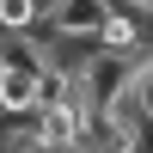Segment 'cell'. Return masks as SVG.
<instances>
[{"label": "cell", "mask_w": 153, "mask_h": 153, "mask_svg": "<svg viewBox=\"0 0 153 153\" xmlns=\"http://www.w3.org/2000/svg\"><path fill=\"white\" fill-rule=\"evenodd\" d=\"M104 12H110V0H49L37 31H55V37H98Z\"/></svg>", "instance_id": "obj_1"}, {"label": "cell", "mask_w": 153, "mask_h": 153, "mask_svg": "<svg viewBox=\"0 0 153 153\" xmlns=\"http://www.w3.org/2000/svg\"><path fill=\"white\" fill-rule=\"evenodd\" d=\"M43 25V0H0V37H25Z\"/></svg>", "instance_id": "obj_2"}, {"label": "cell", "mask_w": 153, "mask_h": 153, "mask_svg": "<svg viewBox=\"0 0 153 153\" xmlns=\"http://www.w3.org/2000/svg\"><path fill=\"white\" fill-rule=\"evenodd\" d=\"M117 6H135V12H147V6H153V0H117Z\"/></svg>", "instance_id": "obj_3"}, {"label": "cell", "mask_w": 153, "mask_h": 153, "mask_svg": "<svg viewBox=\"0 0 153 153\" xmlns=\"http://www.w3.org/2000/svg\"><path fill=\"white\" fill-rule=\"evenodd\" d=\"M37 153H86V147H37Z\"/></svg>", "instance_id": "obj_4"}, {"label": "cell", "mask_w": 153, "mask_h": 153, "mask_svg": "<svg viewBox=\"0 0 153 153\" xmlns=\"http://www.w3.org/2000/svg\"><path fill=\"white\" fill-rule=\"evenodd\" d=\"M0 68H6V37H0Z\"/></svg>", "instance_id": "obj_5"}]
</instances>
